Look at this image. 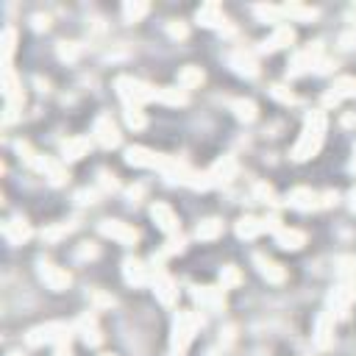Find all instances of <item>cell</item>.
<instances>
[{"label":"cell","mask_w":356,"mask_h":356,"mask_svg":"<svg viewBox=\"0 0 356 356\" xmlns=\"http://www.w3.org/2000/svg\"><path fill=\"white\" fill-rule=\"evenodd\" d=\"M92 150V136H70L61 145V159L64 161H78Z\"/></svg>","instance_id":"24"},{"label":"cell","mask_w":356,"mask_h":356,"mask_svg":"<svg viewBox=\"0 0 356 356\" xmlns=\"http://www.w3.org/2000/svg\"><path fill=\"white\" fill-rule=\"evenodd\" d=\"M320 61H323V42H312V44L300 47L298 53H292L286 72H289V78H298L303 72H314V67Z\"/></svg>","instance_id":"8"},{"label":"cell","mask_w":356,"mask_h":356,"mask_svg":"<svg viewBox=\"0 0 356 356\" xmlns=\"http://www.w3.org/2000/svg\"><path fill=\"white\" fill-rule=\"evenodd\" d=\"M14 150H17V156H19V161L22 164H28L31 170H36V172H42L53 186H61L64 181H67V170L61 167V161H56V159H47V156H42V153H36L28 142H14Z\"/></svg>","instance_id":"2"},{"label":"cell","mask_w":356,"mask_h":356,"mask_svg":"<svg viewBox=\"0 0 356 356\" xmlns=\"http://www.w3.org/2000/svg\"><path fill=\"white\" fill-rule=\"evenodd\" d=\"M267 234V225H264V217H253V214H245L236 220V236L239 239H256Z\"/></svg>","instance_id":"26"},{"label":"cell","mask_w":356,"mask_h":356,"mask_svg":"<svg viewBox=\"0 0 356 356\" xmlns=\"http://www.w3.org/2000/svg\"><path fill=\"white\" fill-rule=\"evenodd\" d=\"M253 14L261 17L264 22H270L273 28L284 22V14H281V6H253Z\"/></svg>","instance_id":"33"},{"label":"cell","mask_w":356,"mask_h":356,"mask_svg":"<svg viewBox=\"0 0 356 356\" xmlns=\"http://www.w3.org/2000/svg\"><path fill=\"white\" fill-rule=\"evenodd\" d=\"M117 189H120L117 178L108 175V172H100V192H117Z\"/></svg>","instance_id":"43"},{"label":"cell","mask_w":356,"mask_h":356,"mask_svg":"<svg viewBox=\"0 0 356 356\" xmlns=\"http://www.w3.org/2000/svg\"><path fill=\"white\" fill-rule=\"evenodd\" d=\"M275 245L284 248V250H300L306 245V234L300 228H289V225H281L275 234Z\"/></svg>","instance_id":"25"},{"label":"cell","mask_w":356,"mask_h":356,"mask_svg":"<svg viewBox=\"0 0 356 356\" xmlns=\"http://www.w3.org/2000/svg\"><path fill=\"white\" fill-rule=\"evenodd\" d=\"M339 44H342V47H356V33H353V31L342 33V36H339Z\"/></svg>","instance_id":"48"},{"label":"cell","mask_w":356,"mask_h":356,"mask_svg":"<svg viewBox=\"0 0 356 356\" xmlns=\"http://www.w3.org/2000/svg\"><path fill=\"white\" fill-rule=\"evenodd\" d=\"M100 234L120 242V245H136L139 242V231L131 225V222H122V220H103L100 225Z\"/></svg>","instance_id":"12"},{"label":"cell","mask_w":356,"mask_h":356,"mask_svg":"<svg viewBox=\"0 0 356 356\" xmlns=\"http://www.w3.org/2000/svg\"><path fill=\"white\" fill-rule=\"evenodd\" d=\"M167 33H170L172 39H186V33H189V28H186L184 22H175V19H172V22L167 25Z\"/></svg>","instance_id":"42"},{"label":"cell","mask_w":356,"mask_h":356,"mask_svg":"<svg viewBox=\"0 0 356 356\" xmlns=\"http://www.w3.org/2000/svg\"><path fill=\"white\" fill-rule=\"evenodd\" d=\"M181 250H184V236H181V234H175V236H167L164 248H159V253H156V256L167 259V256H175V253H181Z\"/></svg>","instance_id":"38"},{"label":"cell","mask_w":356,"mask_h":356,"mask_svg":"<svg viewBox=\"0 0 356 356\" xmlns=\"http://www.w3.org/2000/svg\"><path fill=\"white\" fill-rule=\"evenodd\" d=\"M92 300H95V306H111L114 303V298L103 295V292H92Z\"/></svg>","instance_id":"46"},{"label":"cell","mask_w":356,"mask_h":356,"mask_svg":"<svg viewBox=\"0 0 356 356\" xmlns=\"http://www.w3.org/2000/svg\"><path fill=\"white\" fill-rule=\"evenodd\" d=\"M253 264H256L259 275H261L267 284H284V281H286V270H284L278 261L267 259L264 253H253Z\"/></svg>","instance_id":"19"},{"label":"cell","mask_w":356,"mask_h":356,"mask_svg":"<svg viewBox=\"0 0 356 356\" xmlns=\"http://www.w3.org/2000/svg\"><path fill=\"white\" fill-rule=\"evenodd\" d=\"M231 111H234V117L242 120V122H253V120L259 117V108H256L253 100H234V103H231Z\"/></svg>","instance_id":"30"},{"label":"cell","mask_w":356,"mask_h":356,"mask_svg":"<svg viewBox=\"0 0 356 356\" xmlns=\"http://www.w3.org/2000/svg\"><path fill=\"white\" fill-rule=\"evenodd\" d=\"M281 14H284V22H309L317 17V8H309V6H300V3H284L281 6Z\"/></svg>","instance_id":"27"},{"label":"cell","mask_w":356,"mask_h":356,"mask_svg":"<svg viewBox=\"0 0 356 356\" xmlns=\"http://www.w3.org/2000/svg\"><path fill=\"white\" fill-rule=\"evenodd\" d=\"M114 86H117V95L122 97L125 106L142 108L145 103H156L159 100V86H153L147 81H139V78H131V75H120L114 81Z\"/></svg>","instance_id":"4"},{"label":"cell","mask_w":356,"mask_h":356,"mask_svg":"<svg viewBox=\"0 0 356 356\" xmlns=\"http://www.w3.org/2000/svg\"><path fill=\"white\" fill-rule=\"evenodd\" d=\"M236 170H239L236 159H234V156H222V159H217V161L209 167V175H211V181H214V186H222V184H228V181L236 175Z\"/></svg>","instance_id":"22"},{"label":"cell","mask_w":356,"mask_h":356,"mask_svg":"<svg viewBox=\"0 0 356 356\" xmlns=\"http://www.w3.org/2000/svg\"><path fill=\"white\" fill-rule=\"evenodd\" d=\"M122 278L131 286L150 284V267H147V261H142V259H125L122 261Z\"/></svg>","instance_id":"20"},{"label":"cell","mask_w":356,"mask_h":356,"mask_svg":"<svg viewBox=\"0 0 356 356\" xmlns=\"http://www.w3.org/2000/svg\"><path fill=\"white\" fill-rule=\"evenodd\" d=\"M192 298L206 312H222L225 309V289L222 286H195Z\"/></svg>","instance_id":"16"},{"label":"cell","mask_w":356,"mask_h":356,"mask_svg":"<svg viewBox=\"0 0 356 356\" xmlns=\"http://www.w3.org/2000/svg\"><path fill=\"white\" fill-rule=\"evenodd\" d=\"M195 19H197L203 28H220V31H225V33H234V25L228 22V17H225V11H222L220 3H203V6L197 8Z\"/></svg>","instance_id":"11"},{"label":"cell","mask_w":356,"mask_h":356,"mask_svg":"<svg viewBox=\"0 0 356 356\" xmlns=\"http://www.w3.org/2000/svg\"><path fill=\"white\" fill-rule=\"evenodd\" d=\"M337 275H339V281L356 278V256H339L337 259Z\"/></svg>","instance_id":"36"},{"label":"cell","mask_w":356,"mask_h":356,"mask_svg":"<svg viewBox=\"0 0 356 356\" xmlns=\"http://www.w3.org/2000/svg\"><path fill=\"white\" fill-rule=\"evenodd\" d=\"M353 33H356V25H353Z\"/></svg>","instance_id":"55"},{"label":"cell","mask_w":356,"mask_h":356,"mask_svg":"<svg viewBox=\"0 0 356 356\" xmlns=\"http://www.w3.org/2000/svg\"><path fill=\"white\" fill-rule=\"evenodd\" d=\"M39 278H42L44 286L53 289V292H61V289H67V286L72 284V275H70L67 267H58V264L44 261V259L39 261Z\"/></svg>","instance_id":"13"},{"label":"cell","mask_w":356,"mask_h":356,"mask_svg":"<svg viewBox=\"0 0 356 356\" xmlns=\"http://www.w3.org/2000/svg\"><path fill=\"white\" fill-rule=\"evenodd\" d=\"M95 256H97L95 242H83V248H78V259H95Z\"/></svg>","instance_id":"44"},{"label":"cell","mask_w":356,"mask_h":356,"mask_svg":"<svg viewBox=\"0 0 356 356\" xmlns=\"http://www.w3.org/2000/svg\"><path fill=\"white\" fill-rule=\"evenodd\" d=\"M0 44H3V61H11V56H14V50H17V31H14L11 25L3 28Z\"/></svg>","instance_id":"34"},{"label":"cell","mask_w":356,"mask_h":356,"mask_svg":"<svg viewBox=\"0 0 356 356\" xmlns=\"http://www.w3.org/2000/svg\"><path fill=\"white\" fill-rule=\"evenodd\" d=\"M348 97H356V78L353 75H339V78H334V83H331V89L325 92L323 100H325V106H337Z\"/></svg>","instance_id":"18"},{"label":"cell","mask_w":356,"mask_h":356,"mask_svg":"<svg viewBox=\"0 0 356 356\" xmlns=\"http://www.w3.org/2000/svg\"><path fill=\"white\" fill-rule=\"evenodd\" d=\"M92 139H95L100 147H108V150L122 142L120 128H117V122L111 120V114H97V120H95V125H92Z\"/></svg>","instance_id":"10"},{"label":"cell","mask_w":356,"mask_h":356,"mask_svg":"<svg viewBox=\"0 0 356 356\" xmlns=\"http://www.w3.org/2000/svg\"><path fill=\"white\" fill-rule=\"evenodd\" d=\"M350 211H353V214H356V200H350Z\"/></svg>","instance_id":"51"},{"label":"cell","mask_w":356,"mask_h":356,"mask_svg":"<svg viewBox=\"0 0 356 356\" xmlns=\"http://www.w3.org/2000/svg\"><path fill=\"white\" fill-rule=\"evenodd\" d=\"M147 11H150V6H147V3H142V0L122 3V17H125V22H139Z\"/></svg>","instance_id":"32"},{"label":"cell","mask_w":356,"mask_h":356,"mask_svg":"<svg viewBox=\"0 0 356 356\" xmlns=\"http://www.w3.org/2000/svg\"><path fill=\"white\" fill-rule=\"evenodd\" d=\"M286 203L298 211H314V209H325V206L337 203V192H314L309 186H295L286 195Z\"/></svg>","instance_id":"7"},{"label":"cell","mask_w":356,"mask_h":356,"mask_svg":"<svg viewBox=\"0 0 356 356\" xmlns=\"http://www.w3.org/2000/svg\"><path fill=\"white\" fill-rule=\"evenodd\" d=\"M147 267H150V286H153L156 298H159L164 306H172V303L178 300V286H175L172 275L167 273L164 259L153 253V256H150V261H147Z\"/></svg>","instance_id":"6"},{"label":"cell","mask_w":356,"mask_h":356,"mask_svg":"<svg viewBox=\"0 0 356 356\" xmlns=\"http://www.w3.org/2000/svg\"><path fill=\"white\" fill-rule=\"evenodd\" d=\"M100 356H114V353H100Z\"/></svg>","instance_id":"54"},{"label":"cell","mask_w":356,"mask_h":356,"mask_svg":"<svg viewBox=\"0 0 356 356\" xmlns=\"http://www.w3.org/2000/svg\"><path fill=\"white\" fill-rule=\"evenodd\" d=\"M75 334V325L72 323H64V320H50V323H42V325H33L28 334H25V342L31 348H42V345H61V342H70Z\"/></svg>","instance_id":"5"},{"label":"cell","mask_w":356,"mask_h":356,"mask_svg":"<svg viewBox=\"0 0 356 356\" xmlns=\"http://www.w3.org/2000/svg\"><path fill=\"white\" fill-rule=\"evenodd\" d=\"M72 325H75V334L81 337V342H83L86 348H100V345H103V331H100V325H97L95 309L83 312Z\"/></svg>","instance_id":"9"},{"label":"cell","mask_w":356,"mask_h":356,"mask_svg":"<svg viewBox=\"0 0 356 356\" xmlns=\"http://www.w3.org/2000/svg\"><path fill=\"white\" fill-rule=\"evenodd\" d=\"M145 195V186L142 184H136V186H131L128 189V197H131V203H139V197Z\"/></svg>","instance_id":"47"},{"label":"cell","mask_w":356,"mask_h":356,"mask_svg":"<svg viewBox=\"0 0 356 356\" xmlns=\"http://www.w3.org/2000/svg\"><path fill=\"white\" fill-rule=\"evenodd\" d=\"M220 234H222V220H217V217H209V220H203V222L195 228V236L203 239V242H211V239H217Z\"/></svg>","instance_id":"29"},{"label":"cell","mask_w":356,"mask_h":356,"mask_svg":"<svg viewBox=\"0 0 356 356\" xmlns=\"http://www.w3.org/2000/svg\"><path fill=\"white\" fill-rule=\"evenodd\" d=\"M203 78H206V75H203V70H200V67L186 64V67L178 72V86L189 92V89H195V86H200V83H203Z\"/></svg>","instance_id":"28"},{"label":"cell","mask_w":356,"mask_h":356,"mask_svg":"<svg viewBox=\"0 0 356 356\" xmlns=\"http://www.w3.org/2000/svg\"><path fill=\"white\" fill-rule=\"evenodd\" d=\"M81 56V44L78 42H58V58L61 61H75Z\"/></svg>","instance_id":"39"},{"label":"cell","mask_w":356,"mask_h":356,"mask_svg":"<svg viewBox=\"0 0 356 356\" xmlns=\"http://www.w3.org/2000/svg\"><path fill=\"white\" fill-rule=\"evenodd\" d=\"M325 131H328V117H325V111H323V108L312 111V114L306 117L303 128H300L298 142L292 145V159H295V161L312 159V156L320 150V145H323V139H325Z\"/></svg>","instance_id":"1"},{"label":"cell","mask_w":356,"mask_h":356,"mask_svg":"<svg viewBox=\"0 0 356 356\" xmlns=\"http://www.w3.org/2000/svg\"><path fill=\"white\" fill-rule=\"evenodd\" d=\"M31 225L25 222V217H11V220H6L3 222V236L11 242V245H22V242H28L31 239Z\"/></svg>","instance_id":"23"},{"label":"cell","mask_w":356,"mask_h":356,"mask_svg":"<svg viewBox=\"0 0 356 356\" xmlns=\"http://www.w3.org/2000/svg\"><path fill=\"white\" fill-rule=\"evenodd\" d=\"M97 195H100V189H83V192H78V203H95Z\"/></svg>","instance_id":"45"},{"label":"cell","mask_w":356,"mask_h":356,"mask_svg":"<svg viewBox=\"0 0 356 356\" xmlns=\"http://www.w3.org/2000/svg\"><path fill=\"white\" fill-rule=\"evenodd\" d=\"M125 122H128L134 131H142V128L147 125V117H145L142 108H136V106H125Z\"/></svg>","instance_id":"37"},{"label":"cell","mask_w":356,"mask_h":356,"mask_svg":"<svg viewBox=\"0 0 356 356\" xmlns=\"http://www.w3.org/2000/svg\"><path fill=\"white\" fill-rule=\"evenodd\" d=\"M150 217L156 220V225L167 234V236H175V234H181V220H178V214L172 211V206L170 203H153L150 206Z\"/></svg>","instance_id":"15"},{"label":"cell","mask_w":356,"mask_h":356,"mask_svg":"<svg viewBox=\"0 0 356 356\" xmlns=\"http://www.w3.org/2000/svg\"><path fill=\"white\" fill-rule=\"evenodd\" d=\"M8 356H22V353H19V350H11V353H8Z\"/></svg>","instance_id":"52"},{"label":"cell","mask_w":356,"mask_h":356,"mask_svg":"<svg viewBox=\"0 0 356 356\" xmlns=\"http://www.w3.org/2000/svg\"><path fill=\"white\" fill-rule=\"evenodd\" d=\"M72 231H75V222H53V225L42 228V239L44 242H58V239L70 236Z\"/></svg>","instance_id":"31"},{"label":"cell","mask_w":356,"mask_h":356,"mask_svg":"<svg viewBox=\"0 0 356 356\" xmlns=\"http://www.w3.org/2000/svg\"><path fill=\"white\" fill-rule=\"evenodd\" d=\"M350 200H356V189H353V192H350Z\"/></svg>","instance_id":"53"},{"label":"cell","mask_w":356,"mask_h":356,"mask_svg":"<svg viewBox=\"0 0 356 356\" xmlns=\"http://www.w3.org/2000/svg\"><path fill=\"white\" fill-rule=\"evenodd\" d=\"M334 325H337L334 312L323 309V312L317 314V320H314V331H312V339H314V345H317L320 350H325V348L334 345Z\"/></svg>","instance_id":"14"},{"label":"cell","mask_w":356,"mask_h":356,"mask_svg":"<svg viewBox=\"0 0 356 356\" xmlns=\"http://www.w3.org/2000/svg\"><path fill=\"white\" fill-rule=\"evenodd\" d=\"M295 42V28L289 25V22H281V25H275L273 31H270V36L259 44V53H275V50H281V47H286V44H292Z\"/></svg>","instance_id":"17"},{"label":"cell","mask_w":356,"mask_h":356,"mask_svg":"<svg viewBox=\"0 0 356 356\" xmlns=\"http://www.w3.org/2000/svg\"><path fill=\"white\" fill-rule=\"evenodd\" d=\"M350 172H356V147H353V159H350Z\"/></svg>","instance_id":"50"},{"label":"cell","mask_w":356,"mask_h":356,"mask_svg":"<svg viewBox=\"0 0 356 356\" xmlns=\"http://www.w3.org/2000/svg\"><path fill=\"white\" fill-rule=\"evenodd\" d=\"M270 95H273L275 100L286 103V106H289V103H298V97H295V95H292L286 86H281V83H273V86H270Z\"/></svg>","instance_id":"40"},{"label":"cell","mask_w":356,"mask_h":356,"mask_svg":"<svg viewBox=\"0 0 356 356\" xmlns=\"http://www.w3.org/2000/svg\"><path fill=\"white\" fill-rule=\"evenodd\" d=\"M200 325H203V317H200L197 312H192V309L178 312V314H175V320H172L170 356H184V353H186V348L192 345L195 334L200 331Z\"/></svg>","instance_id":"3"},{"label":"cell","mask_w":356,"mask_h":356,"mask_svg":"<svg viewBox=\"0 0 356 356\" xmlns=\"http://www.w3.org/2000/svg\"><path fill=\"white\" fill-rule=\"evenodd\" d=\"M239 284H242V273H239V267L225 264V267L220 270V286H222V289H231V286H239Z\"/></svg>","instance_id":"35"},{"label":"cell","mask_w":356,"mask_h":356,"mask_svg":"<svg viewBox=\"0 0 356 356\" xmlns=\"http://www.w3.org/2000/svg\"><path fill=\"white\" fill-rule=\"evenodd\" d=\"M228 64L234 67L236 75H245V78H256L259 75V61L250 50H234L228 56Z\"/></svg>","instance_id":"21"},{"label":"cell","mask_w":356,"mask_h":356,"mask_svg":"<svg viewBox=\"0 0 356 356\" xmlns=\"http://www.w3.org/2000/svg\"><path fill=\"white\" fill-rule=\"evenodd\" d=\"M253 195H256V200H261V203H275V192H273V186H267V184H253Z\"/></svg>","instance_id":"41"},{"label":"cell","mask_w":356,"mask_h":356,"mask_svg":"<svg viewBox=\"0 0 356 356\" xmlns=\"http://www.w3.org/2000/svg\"><path fill=\"white\" fill-rule=\"evenodd\" d=\"M47 25H50V19H47V17H42V14H33V28H36V31H42V28L47 31Z\"/></svg>","instance_id":"49"}]
</instances>
